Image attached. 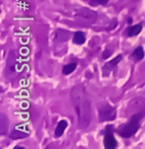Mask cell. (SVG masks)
<instances>
[{"label": "cell", "instance_id": "1", "mask_svg": "<svg viewBox=\"0 0 145 149\" xmlns=\"http://www.w3.org/2000/svg\"><path fill=\"white\" fill-rule=\"evenodd\" d=\"M71 102L78 118V127L86 129L91 121V102L82 84L75 85L71 89Z\"/></svg>", "mask_w": 145, "mask_h": 149}, {"label": "cell", "instance_id": "2", "mask_svg": "<svg viewBox=\"0 0 145 149\" xmlns=\"http://www.w3.org/2000/svg\"><path fill=\"white\" fill-rule=\"evenodd\" d=\"M144 116H145L144 113H138V114L133 115V116L130 118L129 122L120 129V131H119L120 136L123 138H126V139L133 137V136L137 133L138 130H139L140 121H141V119L143 118Z\"/></svg>", "mask_w": 145, "mask_h": 149}, {"label": "cell", "instance_id": "3", "mask_svg": "<svg viewBox=\"0 0 145 149\" xmlns=\"http://www.w3.org/2000/svg\"><path fill=\"white\" fill-rule=\"evenodd\" d=\"M117 117V110L110 104H105L98 108V120L100 122L114 121Z\"/></svg>", "mask_w": 145, "mask_h": 149}, {"label": "cell", "instance_id": "4", "mask_svg": "<svg viewBox=\"0 0 145 149\" xmlns=\"http://www.w3.org/2000/svg\"><path fill=\"white\" fill-rule=\"evenodd\" d=\"M105 148L107 149H115L118 146V142L114 136L113 127L108 125L105 130V140H104Z\"/></svg>", "mask_w": 145, "mask_h": 149}, {"label": "cell", "instance_id": "5", "mask_svg": "<svg viewBox=\"0 0 145 149\" xmlns=\"http://www.w3.org/2000/svg\"><path fill=\"white\" fill-rule=\"evenodd\" d=\"M122 57H123V56L120 54V55H118L116 58H114V59H112L110 62H107L106 64H105L104 68H102L104 76H108V75L110 74V73L112 72L115 68H116V66H118V64L120 63V61L122 60Z\"/></svg>", "mask_w": 145, "mask_h": 149}, {"label": "cell", "instance_id": "6", "mask_svg": "<svg viewBox=\"0 0 145 149\" xmlns=\"http://www.w3.org/2000/svg\"><path fill=\"white\" fill-rule=\"evenodd\" d=\"M142 29H143V24L140 22V24H134V26H130L126 31V33H127L128 37H135V36H138L141 33Z\"/></svg>", "mask_w": 145, "mask_h": 149}, {"label": "cell", "instance_id": "7", "mask_svg": "<svg viewBox=\"0 0 145 149\" xmlns=\"http://www.w3.org/2000/svg\"><path fill=\"white\" fill-rule=\"evenodd\" d=\"M67 126H68V123H67L66 120H61V121L59 122L57 127H56V129H55V137L56 138H59L63 135V133H64Z\"/></svg>", "mask_w": 145, "mask_h": 149}, {"label": "cell", "instance_id": "8", "mask_svg": "<svg viewBox=\"0 0 145 149\" xmlns=\"http://www.w3.org/2000/svg\"><path fill=\"white\" fill-rule=\"evenodd\" d=\"M85 35L83 31H76V33H74V35H73V43L75 44V45H82V44L85 43Z\"/></svg>", "mask_w": 145, "mask_h": 149}, {"label": "cell", "instance_id": "9", "mask_svg": "<svg viewBox=\"0 0 145 149\" xmlns=\"http://www.w3.org/2000/svg\"><path fill=\"white\" fill-rule=\"evenodd\" d=\"M77 67L76 63H69V64H66L63 66L62 68V74L63 75H69L72 72H74L75 69Z\"/></svg>", "mask_w": 145, "mask_h": 149}, {"label": "cell", "instance_id": "10", "mask_svg": "<svg viewBox=\"0 0 145 149\" xmlns=\"http://www.w3.org/2000/svg\"><path fill=\"white\" fill-rule=\"evenodd\" d=\"M132 57H133L135 60H137V61H140V60L143 59V58H144V50H143V48H142L141 46H139V47L136 48V49L133 51V53H132Z\"/></svg>", "mask_w": 145, "mask_h": 149}, {"label": "cell", "instance_id": "11", "mask_svg": "<svg viewBox=\"0 0 145 149\" xmlns=\"http://www.w3.org/2000/svg\"><path fill=\"white\" fill-rule=\"evenodd\" d=\"M78 15H80L81 17H84V18H92V19H96V13L93 11H91V10L87 9V8H83V9L78 13Z\"/></svg>", "mask_w": 145, "mask_h": 149}, {"label": "cell", "instance_id": "12", "mask_svg": "<svg viewBox=\"0 0 145 149\" xmlns=\"http://www.w3.org/2000/svg\"><path fill=\"white\" fill-rule=\"evenodd\" d=\"M92 1H93L91 2L92 5H106L109 0H92Z\"/></svg>", "mask_w": 145, "mask_h": 149}, {"label": "cell", "instance_id": "13", "mask_svg": "<svg viewBox=\"0 0 145 149\" xmlns=\"http://www.w3.org/2000/svg\"><path fill=\"white\" fill-rule=\"evenodd\" d=\"M112 53L113 52L110 51V50H106V51L104 52V54H102V58H104V59H107V58H109L111 55H112Z\"/></svg>", "mask_w": 145, "mask_h": 149}, {"label": "cell", "instance_id": "14", "mask_svg": "<svg viewBox=\"0 0 145 149\" xmlns=\"http://www.w3.org/2000/svg\"><path fill=\"white\" fill-rule=\"evenodd\" d=\"M128 24H132V18H131V17L128 18Z\"/></svg>", "mask_w": 145, "mask_h": 149}, {"label": "cell", "instance_id": "15", "mask_svg": "<svg viewBox=\"0 0 145 149\" xmlns=\"http://www.w3.org/2000/svg\"><path fill=\"white\" fill-rule=\"evenodd\" d=\"M14 149H24V147H20V146H15Z\"/></svg>", "mask_w": 145, "mask_h": 149}]
</instances>
